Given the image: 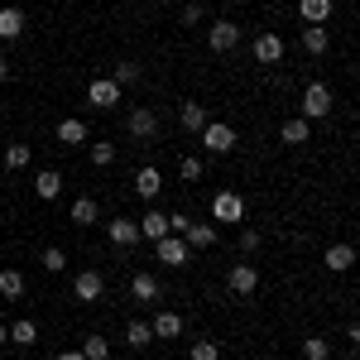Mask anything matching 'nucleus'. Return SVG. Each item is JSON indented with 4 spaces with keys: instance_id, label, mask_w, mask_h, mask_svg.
Segmentation results:
<instances>
[{
    "instance_id": "12",
    "label": "nucleus",
    "mask_w": 360,
    "mask_h": 360,
    "mask_svg": "<svg viewBox=\"0 0 360 360\" xmlns=\"http://www.w3.org/2000/svg\"><path fill=\"white\" fill-rule=\"evenodd\" d=\"M25 10H20V5H5V10H0V39H10V44H15V39H25Z\"/></svg>"
},
{
    "instance_id": "17",
    "label": "nucleus",
    "mask_w": 360,
    "mask_h": 360,
    "mask_svg": "<svg viewBox=\"0 0 360 360\" xmlns=\"http://www.w3.org/2000/svg\"><path fill=\"white\" fill-rule=\"evenodd\" d=\"M159 293H164V288H159V278H154V274H135V278H130V298H135V303H154Z\"/></svg>"
},
{
    "instance_id": "24",
    "label": "nucleus",
    "mask_w": 360,
    "mask_h": 360,
    "mask_svg": "<svg viewBox=\"0 0 360 360\" xmlns=\"http://www.w3.org/2000/svg\"><path fill=\"white\" fill-rule=\"evenodd\" d=\"M34 193L44 197V202H53V197L63 193V173H58V168H44V173L34 178Z\"/></svg>"
},
{
    "instance_id": "36",
    "label": "nucleus",
    "mask_w": 360,
    "mask_h": 360,
    "mask_svg": "<svg viewBox=\"0 0 360 360\" xmlns=\"http://www.w3.org/2000/svg\"><path fill=\"white\" fill-rule=\"evenodd\" d=\"M178 173H183L188 183H197V178H202V159H193V154H183V159H178Z\"/></svg>"
},
{
    "instance_id": "3",
    "label": "nucleus",
    "mask_w": 360,
    "mask_h": 360,
    "mask_svg": "<svg viewBox=\"0 0 360 360\" xmlns=\"http://www.w3.org/2000/svg\"><path fill=\"white\" fill-rule=\"evenodd\" d=\"M154 255H159V264L168 269H183V264H193V250L183 236H164V240H154Z\"/></svg>"
},
{
    "instance_id": "31",
    "label": "nucleus",
    "mask_w": 360,
    "mask_h": 360,
    "mask_svg": "<svg viewBox=\"0 0 360 360\" xmlns=\"http://www.w3.org/2000/svg\"><path fill=\"white\" fill-rule=\"evenodd\" d=\"M188 360H221V341H212V336H202V341H193V351H188Z\"/></svg>"
},
{
    "instance_id": "4",
    "label": "nucleus",
    "mask_w": 360,
    "mask_h": 360,
    "mask_svg": "<svg viewBox=\"0 0 360 360\" xmlns=\"http://www.w3.org/2000/svg\"><path fill=\"white\" fill-rule=\"evenodd\" d=\"M212 221H217V226L245 221V197H240V193H217V197H212Z\"/></svg>"
},
{
    "instance_id": "43",
    "label": "nucleus",
    "mask_w": 360,
    "mask_h": 360,
    "mask_svg": "<svg viewBox=\"0 0 360 360\" xmlns=\"http://www.w3.org/2000/svg\"><path fill=\"white\" fill-rule=\"evenodd\" d=\"M25 360H34V356H25Z\"/></svg>"
},
{
    "instance_id": "1",
    "label": "nucleus",
    "mask_w": 360,
    "mask_h": 360,
    "mask_svg": "<svg viewBox=\"0 0 360 360\" xmlns=\"http://www.w3.org/2000/svg\"><path fill=\"white\" fill-rule=\"evenodd\" d=\"M197 139H202V149H207V154H231V149H236V130H231L226 120H207Z\"/></svg>"
},
{
    "instance_id": "39",
    "label": "nucleus",
    "mask_w": 360,
    "mask_h": 360,
    "mask_svg": "<svg viewBox=\"0 0 360 360\" xmlns=\"http://www.w3.org/2000/svg\"><path fill=\"white\" fill-rule=\"evenodd\" d=\"M58 360H86L82 351H58Z\"/></svg>"
},
{
    "instance_id": "41",
    "label": "nucleus",
    "mask_w": 360,
    "mask_h": 360,
    "mask_svg": "<svg viewBox=\"0 0 360 360\" xmlns=\"http://www.w3.org/2000/svg\"><path fill=\"white\" fill-rule=\"evenodd\" d=\"M5 341H10V327H0V346H5Z\"/></svg>"
},
{
    "instance_id": "25",
    "label": "nucleus",
    "mask_w": 360,
    "mask_h": 360,
    "mask_svg": "<svg viewBox=\"0 0 360 360\" xmlns=\"http://www.w3.org/2000/svg\"><path fill=\"white\" fill-rule=\"evenodd\" d=\"M139 77H144V68H139V63H130V58H120V63L111 68V82L120 86V91H125V86H135Z\"/></svg>"
},
{
    "instance_id": "11",
    "label": "nucleus",
    "mask_w": 360,
    "mask_h": 360,
    "mask_svg": "<svg viewBox=\"0 0 360 360\" xmlns=\"http://www.w3.org/2000/svg\"><path fill=\"white\" fill-rule=\"evenodd\" d=\"M207 120H212V115H207L202 101H183V106H178V125H183L188 135H202V125H207Z\"/></svg>"
},
{
    "instance_id": "21",
    "label": "nucleus",
    "mask_w": 360,
    "mask_h": 360,
    "mask_svg": "<svg viewBox=\"0 0 360 360\" xmlns=\"http://www.w3.org/2000/svg\"><path fill=\"white\" fill-rule=\"evenodd\" d=\"M322 259H327V269H332V274H346V269L356 264V250L341 240V245H327V255H322Z\"/></svg>"
},
{
    "instance_id": "40",
    "label": "nucleus",
    "mask_w": 360,
    "mask_h": 360,
    "mask_svg": "<svg viewBox=\"0 0 360 360\" xmlns=\"http://www.w3.org/2000/svg\"><path fill=\"white\" fill-rule=\"evenodd\" d=\"M5 77H10V58L0 53V82H5Z\"/></svg>"
},
{
    "instance_id": "37",
    "label": "nucleus",
    "mask_w": 360,
    "mask_h": 360,
    "mask_svg": "<svg viewBox=\"0 0 360 360\" xmlns=\"http://www.w3.org/2000/svg\"><path fill=\"white\" fill-rule=\"evenodd\" d=\"M240 250H245V255H255V250H259V231H240Z\"/></svg>"
},
{
    "instance_id": "8",
    "label": "nucleus",
    "mask_w": 360,
    "mask_h": 360,
    "mask_svg": "<svg viewBox=\"0 0 360 360\" xmlns=\"http://www.w3.org/2000/svg\"><path fill=\"white\" fill-rule=\"evenodd\" d=\"M125 130H130L135 139H154L159 135V115L149 111V106H135V111L125 115Z\"/></svg>"
},
{
    "instance_id": "28",
    "label": "nucleus",
    "mask_w": 360,
    "mask_h": 360,
    "mask_svg": "<svg viewBox=\"0 0 360 360\" xmlns=\"http://www.w3.org/2000/svg\"><path fill=\"white\" fill-rule=\"evenodd\" d=\"M10 341H15V346H20V351H29V346H34V341H39V327H34V322H29V317H20V322H15V327H10Z\"/></svg>"
},
{
    "instance_id": "38",
    "label": "nucleus",
    "mask_w": 360,
    "mask_h": 360,
    "mask_svg": "<svg viewBox=\"0 0 360 360\" xmlns=\"http://www.w3.org/2000/svg\"><path fill=\"white\" fill-rule=\"evenodd\" d=\"M183 25H202V5H197V0L183 5Z\"/></svg>"
},
{
    "instance_id": "32",
    "label": "nucleus",
    "mask_w": 360,
    "mask_h": 360,
    "mask_svg": "<svg viewBox=\"0 0 360 360\" xmlns=\"http://www.w3.org/2000/svg\"><path fill=\"white\" fill-rule=\"evenodd\" d=\"M125 341H130L135 351H144V346L154 341V327H149V322H130V327H125Z\"/></svg>"
},
{
    "instance_id": "22",
    "label": "nucleus",
    "mask_w": 360,
    "mask_h": 360,
    "mask_svg": "<svg viewBox=\"0 0 360 360\" xmlns=\"http://www.w3.org/2000/svg\"><path fill=\"white\" fill-rule=\"evenodd\" d=\"M255 58L259 63H278L283 58V39L278 34H255Z\"/></svg>"
},
{
    "instance_id": "23",
    "label": "nucleus",
    "mask_w": 360,
    "mask_h": 360,
    "mask_svg": "<svg viewBox=\"0 0 360 360\" xmlns=\"http://www.w3.org/2000/svg\"><path fill=\"white\" fill-rule=\"evenodd\" d=\"M298 15H303V25H327L332 20V0H298Z\"/></svg>"
},
{
    "instance_id": "26",
    "label": "nucleus",
    "mask_w": 360,
    "mask_h": 360,
    "mask_svg": "<svg viewBox=\"0 0 360 360\" xmlns=\"http://www.w3.org/2000/svg\"><path fill=\"white\" fill-rule=\"evenodd\" d=\"M0 298H25V274L20 269H0Z\"/></svg>"
},
{
    "instance_id": "5",
    "label": "nucleus",
    "mask_w": 360,
    "mask_h": 360,
    "mask_svg": "<svg viewBox=\"0 0 360 360\" xmlns=\"http://www.w3.org/2000/svg\"><path fill=\"white\" fill-rule=\"evenodd\" d=\"M72 298H77V303H101V298H106V278H101V269H82V274L72 278Z\"/></svg>"
},
{
    "instance_id": "27",
    "label": "nucleus",
    "mask_w": 360,
    "mask_h": 360,
    "mask_svg": "<svg viewBox=\"0 0 360 360\" xmlns=\"http://www.w3.org/2000/svg\"><path fill=\"white\" fill-rule=\"evenodd\" d=\"M149 327H154V341H159V336H183V317H178V312H159Z\"/></svg>"
},
{
    "instance_id": "29",
    "label": "nucleus",
    "mask_w": 360,
    "mask_h": 360,
    "mask_svg": "<svg viewBox=\"0 0 360 360\" xmlns=\"http://www.w3.org/2000/svg\"><path fill=\"white\" fill-rule=\"evenodd\" d=\"M303 356L307 360H332V341L327 336H303Z\"/></svg>"
},
{
    "instance_id": "10",
    "label": "nucleus",
    "mask_w": 360,
    "mask_h": 360,
    "mask_svg": "<svg viewBox=\"0 0 360 360\" xmlns=\"http://www.w3.org/2000/svg\"><path fill=\"white\" fill-rule=\"evenodd\" d=\"M164 236H168V212L149 207V212L139 217V240H164Z\"/></svg>"
},
{
    "instance_id": "33",
    "label": "nucleus",
    "mask_w": 360,
    "mask_h": 360,
    "mask_svg": "<svg viewBox=\"0 0 360 360\" xmlns=\"http://www.w3.org/2000/svg\"><path fill=\"white\" fill-rule=\"evenodd\" d=\"M86 159H91V168H111L115 164V144H106V139H101V144H91V149H86Z\"/></svg>"
},
{
    "instance_id": "20",
    "label": "nucleus",
    "mask_w": 360,
    "mask_h": 360,
    "mask_svg": "<svg viewBox=\"0 0 360 360\" xmlns=\"http://www.w3.org/2000/svg\"><path fill=\"white\" fill-rule=\"evenodd\" d=\"M68 217H72V226H96L101 221V207H96V197H77Z\"/></svg>"
},
{
    "instance_id": "14",
    "label": "nucleus",
    "mask_w": 360,
    "mask_h": 360,
    "mask_svg": "<svg viewBox=\"0 0 360 360\" xmlns=\"http://www.w3.org/2000/svg\"><path fill=\"white\" fill-rule=\"evenodd\" d=\"M183 240H188V250H212V245H217V226H212V221H188Z\"/></svg>"
},
{
    "instance_id": "16",
    "label": "nucleus",
    "mask_w": 360,
    "mask_h": 360,
    "mask_svg": "<svg viewBox=\"0 0 360 360\" xmlns=\"http://www.w3.org/2000/svg\"><path fill=\"white\" fill-rule=\"evenodd\" d=\"M159 188H164V173H159V168H139V173H135V193L144 197V202H154Z\"/></svg>"
},
{
    "instance_id": "13",
    "label": "nucleus",
    "mask_w": 360,
    "mask_h": 360,
    "mask_svg": "<svg viewBox=\"0 0 360 360\" xmlns=\"http://www.w3.org/2000/svg\"><path fill=\"white\" fill-rule=\"evenodd\" d=\"M106 236L115 245H139V221L135 217H115V221H106Z\"/></svg>"
},
{
    "instance_id": "42",
    "label": "nucleus",
    "mask_w": 360,
    "mask_h": 360,
    "mask_svg": "<svg viewBox=\"0 0 360 360\" xmlns=\"http://www.w3.org/2000/svg\"><path fill=\"white\" fill-rule=\"evenodd\" d=\"M264 360H278V356H264Z\"/></svg>"
},
{
    "instance_id": "35",
    "label": "nucleus",
    "mask_w": 360,
    "mask_h": 360,
    "mask_svg": "<svg viewBox=\"0 0 360 360\" xmlns=\"http://www.w3.org/2000/svg\"><path fill=\"white\" fill-rule=\"evenodd\" d=\"M39 264H44L49 274H63V264H68V255H63V250H58V245H49V250H44V255H39Z\"/></svg>"
},
{
    "instance_id": "7",
    "label": "nucleus",
    "mask_w": 360,
    "mask_h": 360,
    "mask_svg": "<svg viewBox=\"0 0 360 360\" xmlns=\"http://www.w3.org/2000/svg\"><path fill=\"white\" fill-rule=\"evenodd\" d=\"M226 288H231L236 298H250V293L259 288V269H255V264H236V269L226 274Z\"/></svg>"
},
{
    "instance_id": "18",
    "label": "nucleus",
    "mask_w": 360,
    "mask_h": 360,
    "mask_svg": "<svg viewBox=\"0 0 360 360\" xmlns=\"http://www.w3.org/2000/svg\"><path fill=\"white\" fill-rule=\"evenodd\" d=\"M303 49H307L312 58L327 53V49H332V34H327V25H307V29H303Z\"/></svg>"
},
{
    "instance_id": "6",
    "label": "nucleus",
    "mask_w": 360,
    "mask_h": 360,
    "mask_svg": "<svg viewBox=\"0 0 360 360\" xmlns=\"http://www.w3.org/2000/svg\"><path fill=\"white\" fill-rule=\"evenodd\" d=\"M236 44H240V25L236 20H217V25L207 29V49L212 53H231Z\"/></svg>"
},
{
    "instance_id": "15",
    "label": "nucleus",
    "mask_w": 360,
    "mask_h": 360,
    "mask_svg": "<svg viewBox=\"0 0 360 360\" xmlns=\"http://www.w3.org/2000/svg\"><path fill=\"white\" fill-rule=\"evenodd\" d=\"M278 139H283V144H307V139H312V120H303V115H288V120L278 125Z\"/></svg>"
},
{
    "instance_id": "19",
    "label": "nucleus",
    "mask_w": 360,
    "mask_h": 360,
    "mask_svg": "<svg viewBox=\"0 0 360 360\" xmlns=\"http://www.w3.org/2000/svg\"><path fill=\"white\" fill-rule=\"evenodd\" d=\"M58 144H86V120L63 115V120H58Z\"/></svg>"
},
{
    "instance_id": "9",
    "label": "nucleus",
    "mask_w": 360,
    "mask_h": 360,
    "mask_svg": "<svg viewBox=\"0 0 360 360\" xmlns=\"http://www.w3.org/2000/svg\"><path fill=\"white\" fill-rule=\"evenodd\" d=\"M86 101H91L96 111H111V106H120V86H115L111 77H96V82L86 86Z\"/></svg>"
},
{
    "instance_id": "34",
    "label": "nucleus",
    "mask_w": 360,
    "mask_h": 360,
    "mask_svg": "<svg viewBox=\"0 0 360 360\" xmlns=\"http://www.w3.org/2000/svg\"><path fill=\"white\" fill-rule=\"evenodd\" d=\"M29 159H34L29 144H5V168H29Z\"/></svg>"
},
{
    "instance_id": "30",
    "label": "nucleus",
    "mask_w": 360,
    "mask_h": 360,
    "mask_svg": "<svg viewBox=\"0 0 360 360\" xmlns=\"http://www.w3.org/2000/svg\"><path fill=\"white\" fill-rule=\"evenodd\" d=\"M82 356H86V360H111V341H106L101 332L86 336V341H82Z\"/></svg>"
},
{
    "instance_id": "2",
    "label": "nucleus",
    "mask_w": 360,
    "mask_h": 360,
    "mask_svg": "<svg viewBox=\"0 0 360 360\" xmlns=\"http://www.w3.org/2000/svg\"><path fill=\"white\" fill-rule=\"evenodd\" d=\"M332 115V86L327 82H307L303 91V120H327Z\"/></svg>"
}]
</instances>
